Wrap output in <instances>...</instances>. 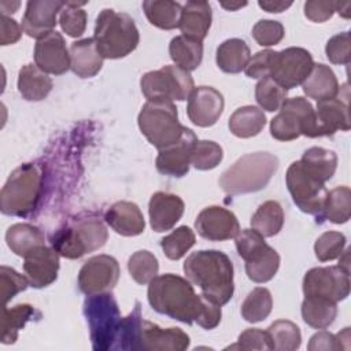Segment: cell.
<instances>
[{"mask_svg":"<svg viewBox=\"0 0 351 351\" xmlns=\"http://www.w3.org/2000/svg\"><path fill=\"white\" fill-rule=\"evenodd\" d=\"M43 173L34 163H25L15 169L0 193L1 213L12 217H26L40 200Z\"/></svg>","mask_w":351,"mask_h":351,"instance_id":"cell-8","label":"cell"},{"mask_svg":"<svg viewBox=\"0 0 351 351\" xmlns=\"http://www.w3.org/2000/svg\"><path fill=\"white\" fill-rule=\"evenodd\" d=\"M189 336L180 328L163 329L141 317L137 302L134 310L122 319L117 350L143 351H184L189 347Z\"/></svg>","mask_w":351,"mask_h":351,"instance_id":"cell-3","label":"cell"},{"mask_svg":"<svg viewBox=\"0 0 351 351\" xmlns=\"http://www.w3.org/2000/svg\"><path fill=\"white\" fill-rule=\"evenodd\" d=\"M51 89V77L37 64L27 63L22 66L18 75V90L23 99L29 101H40L49 95Z\"/></svg>","mask_w":351,"mask_h":351,"instance_id":"cell-29","label":"cell"},{"mask_svg":"<svg viewBox=\"0 0 351 351\" xmlns=\"http://www.w3.org/2000/svg\"><path fill=\"white\" fill-rule=\"evenodd\" d=\"M274 55L276 51L271 49H263L256 52L250 62L247 63L244 71L247 74V77L250 78H266L271 75V70H273V62H274Z\"/></svg>","mask_w":351,"mask_h":351,"instance_id":"cell-51","label":"cell"},{"mask_svg":"<svg viewBox=\"0 0 351 351\" xmlns=\"http://www.w3.org/2000/svg\"><path fill=\"white\" fill-rule=\"evenodd\" d=\"M19 5H21L19 1H1L0 3V10H1L3 15H7L10 12L14 14L18 10Z\"/></svg>","mask_w":351,"mask_h":351,"instance_id":"cell-58","label":"cell"},{"mask_svg":"<svg viewBox=\"0 0 351 351\" xmlns=\"http://www.w3.org/2000/svg\"><path fill=\"white\" fill-rule=\"evenodd\" d=\"M288 89L278 84L274 78H262L255 86V99L258 104L266 111L280 110L282 103L287 100Z\"/></svg>","mask_w":351,"mask_h":351,"instance_id":"cell-42","label":"cell"},{"mask_svg":"<svg viewBox=\"0 0 351 351\" xmlns=\"http://www.w3.org/2000/svg\"><path fill=\"white\" fill-rule=\"evenodd\" d=\"M335 12V1H306L304 15L313 22H325Z\"/></svg>","mask_w":351,"mask_h":351,"instance_id":"cell-53","label":"cell"},{"mask_svg":"<svg viewBox=\"0 0 351 351\" xmlns=\"http://www.w3.org/2000/svg\"><path fill=\"white\" fill-rule=\"evenodd\" d=\"M314 66L311 53L299 47H289L280 52L276 51L271 78L285 89H292L307 78Z\"/></svg>","mask_w":351,"mask_h":351,"instance_id":"cell-16","label":"cell"},{"mask_svg":"<svg viewBox=\"0 0 351 351\" xmlns=\"http://www.w3.org/2000/svg\"><path fill=\"white\" fill-rule=\"evenodd\" d=\"M325 52L329 62L335 64H348L351 60V44L348 32H343L329 38L325 47Z\"/></svg>","mask_w":351,"mask_h":351,"instance_id":"cell-50","label":"cell"},{"mask_svg":"<svg viewBox=\"0 0 351 351\" xmlns=\"http://www.w3.org/2000/svg\"><path fill=\"white\" fill-rule=\"evenodd\" d=\"M148 302L156 313L184 324L197 322L210 330L221 322V306L204 295H197L191 281L173 273L156 276L149 281Z\"/></svg>","mask_w":351,"mask_h":351,"instance_id":"cell-1","label":"cell"},{"mask_svg":"<svg viewBox=\"0 0 351 351\" xmlns=\"http://www.w3.org/2000/svg\"><path fill=\"white\" fill-rule=\"evenodd\" d=\"M339 258H340L339 267H340L344 273L350 274V250L343 251V252H341V255H340Z\"/></svg>","mask_w":351,"mask_h":351,"instance_id":"cell-60","label":"cell"},{"mask_svg":"<svg viewBox=\"0 0 351 351\" xmlns=\"http://www.w3.org/2000/svg\"><path fill=\"white\" fill-rule=\"evenodd\" d=\"M23 270L29 284L34 288L51 285L59 270V254L52 247H37L25 256Z\"/></svg>","mask_w":351,"mask_h":351,"instance_id":"cell-22","label":"cell"},{"mask_svg":"<svg viewBox=\"0 0 351 351\" xmlns=\"http://www.w3.org/2000/svg\"><path fill=\"white\" fill-rule=\"evenodd\" d=\"M265 125L266 117L263 111L255 106L240 107L229 118L230 132L240 138H248L259 134Z\"/></svg>","mask_w":351,"mask_h":351,"instance_id":"cell-35","label":"cell"},{"mask_svg":"<svg viewBox=\"0 0 351 351\" xmlns=\"http://www.w3.org/2000/svg\"><path fill=\"white\" fill-rule=\"evenodd\" d=\"M337 315L336 302L321 296H306L302 303L303 321L315 329H325Z\"/></svg>","mask_w":351,"mask_h":351,"instance_id":"cell-33","label":"cell"},{"mask_svg":"<svg viewBox=\"0 0 351 351\" xmlns=\"http://www.w3.org/2000/svg\"><path fill=\"white\" fill-rule=\"evenodd\" d=\"M307 348L310 351H333V350H339V346L335 335L326 330H321L311 336Z\"/></svg>","mask_w":351,"mask_h":351,"instance_id":"cell-55","label":"cell"},{"mask_svg":"<svg viewBox=\"0 0 351 351\" xmlns=\"http://www.w3.org/2000/svg\"><path fill=\"white\" fill-rule=\"evenodd\" d=\"M223 158L219 144L210 140H197L193 145L191 163L197 170H211L217 167Z\"/></svg>","mask_w":351,"mask_h":351,"instance_id":"cell-45","label":"cell"},{"mask_svg":"<svg viewBox=\"0 0 351 351\" xmlns=\"http://www.w3.org/2000/svg\"><path fill=\"white\" fill-rule=\"evenodd\" d=\"M250 59V47L241 38H229L217 49V64L225 73H240L245 69Z\"/></svg>","mask_w":351,"mask_h":351,"instance_id":"cell-30","label":"cell"},{"mask_svg":"<svg viewBox=\"0 0 351 351\" xmlns=\"http://www.w3.org/2000/svg\"><path fill=\"white\" fill-rule=\"evenodd\" d=\"M221 5L223 7V8H226V10H229V11H236V10H239V8H241V7H245L247 5V3L244 1V3H225V1H222L221 3Z\"/></svg>","mask_w":351,"mask_h":351,"instance_id":"cell-61","label":"cell"},{"mask_svg":"<svg viewBox=\"0 0 351 351\" xmlns=\"http://www.w3.org/2000/svg\"><path fill=\"white\" fill-rule=\"evenodd\" d=\"M197 233L211 241H223L236 237L240 225L236 215L223 207L210 206L202 210L195 222Z\"/></svg>","mask_w":351,"mask_h":351,"instance_id":"cell-17","label":"cell"},{"mask_svg":"<svg viewBox=\"0 0 351 351\" xmlns=\"http://www.w3.org/2000/svg\"><path fill=\"white\" fill-rule=\"evenodd\" d=\"M278 169V159L270 152H252L237 159L221 176L225 193L236 196L263 189Z\"/></svg>","mask_w":351,"mask_h":351,"instance_id":"cell-5","label":"cell"},{"mask_svg":"<svg viewBox=\"0 0 351 351\" xmlns=\"http://www.w3.org/2000/svg\"><path fill=\"white\" fill-rule=\"evenodd\" d=\"M140 86L148 100L165 101L186 100L195 89L193 78L189 71L173 64L145 73L141 77Z\"/></svg>","mask_w":351,"mask_h":351,"instance_id":"cell-12","label":"cell"},{"mask_svg":"<svg viewBox=\"0 0 351 351\" xmlns=\"http://www.w3.org/2000/svg\"><path fill=\"white\" fill-rule=\"evenodd\" d=\"M339 350H347L350 344V328H344L340 333L336 335Z\"/></svg>","mask_w":351,"mask_h":351,"instance_id":"cell-57","label":"cell"},{"mask_svg":"<svg viewBox=\"0 0 351 351\" xmlns=\"http://www.w3.org/2000/svg\"><path fill=\"white\" fill-rule=\"evenodd\" d=\"M351 214V191L348 186H336L329 191L325 199L319 222L328 219L333 223H346Z\"/></svg>","mask_w":351,"mask_h":351,"instance_id":"cell-39","label":"cell"},{"mask_svg":"<svg viewBox=\"0 0 351 351\" xmlns=\"http://www.w3.org/2000/svg\"><path fill=\"white\" fill-rule=\"evenodd\" d=\"M211 5L207 1H188L182 7L180 30L184 37L203 41L211 26Z\"/></svg>","mask_w":351,"mask_h":351,"instance_id":"cell-27","label":"cell"},{"mask_svg":"<svg viewBox=\"0 0 351 351\" xmlns=\"http://www.w3.org/2000/svg\"><path fill=\"white\" fill-rule=\"evenodd\" d=\"M258 4L267 12H282L292 5V1H258Z\"/></svg>","mask_w":351,"mask_h":351,"instance_id":"cell-56","label":"cell"},{"mask_svg":"<svg viewBox=\"0 0 351 351\" xmlns=\"http://www.w3.org/2000/svg\"><path fill=\"white\" fill-rule=\"evenodd\" d=\"M104 221L122 236H137L144 232L145 221L141 210L132 202H117L104 214Z\"/></svg>","mask_w":351,"mask_h":351,"instance_id":"cell-25","label":"cell"},{"mask_svg":"<svg viewBox=\"0 0 351 351\" xmlns=\"http://www.w3.org/2000/svg\"><path fill=\"white\" fill-rule=\"evenodd\" d=\"M84 314L89 326L92 348L95 351L117 350L123 318L112 295L110 292L89 295L84 302Z\"/></svg>","mask_w":351,"mask_h":351,"instance_id":"cell-7","label":"cell"},{"mask_svg":"<svg viewBox=\"0 0 351 351\" xmlns=\"http://www.w3.org/2000/svg\"><path fill=\"white\" fill-rule=\"evenodd\" d=\"M285 181L295 204L303 213L317 215L318 218L328 195L325 184L308 174L299 160L288 167Z\"/></svg>","mask_w":351,"mask_h":351,"instance_id":"cell-13","label":"cell"},{"mask_svg":"<svg viewBox=\"0 0 351 351\" xmlns=\"http://www.w3.org/2000/svg\"><path fill=\"white\" fill-rule=\"evenodd\" d=\"M270 133L280 141H291L302 134L318 137L315 110L304 97L287 99L270 122Z\"/></svg>","mask_w":351,"mask_h":351,"instance_id":"cell-11","label":"cell"},{"mask_svg":"<svg viewBox=\"0 0 351 351\" xmlns=\"http://www.w3.org/2000/svg\"><path fill=\"white\" fill-rule=\"evenodd\" d=\"M315 122L318 137L332 136L337 130H348V96H340L318 101L315 110Z\"/></svg>","mask_w":351,"mask_h":351,"instance_id":"cell-23","label":"cell"},{"mask_svg":"<svg viewBox=\"0 0 351 351\" xmlns=\"http://www.w3.org/2000/svg\"><path fill=\"white\" fill-rule=\"evenodd\" d=\"M22 34V26L18 25L16 21L12 18L3 15L0 18V44L1 45H10L16 43L21 38Z\"/></svg>","mask_w":351,"mask_h":351,"instance_id":"cell-54","label":"cell"},{"mask_svg":"<svg viewBox=\"0 0 351 351\" xmlns=\"http://www.w3.org/2000/svg\"><path fill=\"white\" fill-rule=\"evenodd\" d=\"M128 269L132 276V278L141 285L149 284V281L158 276L159 270V263L156 256L147 251L141 250L134 252L128 262Z\"/></svg>","mask_w":351,"mask_h":351,"instance_id":"cell-43","label":"cell"},{"mask_svg":"<svg viewBox=\"0 0 351 351\" xmlns=\"http://www.w3.org/2000/svg\"><path fill=\"white\" fill-rule=\"evenodd\" d=\"M284 26L271 19H262L252 27V37L262 47H271L278 44L284 37Z\"/></svg>","mask_w":351,"mask_h":351,"instance_id":"cell-49","label":"cell"},{"mask_svg":"<svg viewBox=\"0 0 351 351\" xmlns=\"http://www.w3.org/2000/svg\"><path fill=\"white\" fill-rule=\"evenodd\" d=\"M184 208L185 206L180 196L167 192L154 193L148 204L152 229L155 232L170 230L181 219Z\"/></svg>","mask_w":351,"mask_h":351,"instance_id":"cell-24","label":"cell"},{"mask_svg":"<svg viewBox=\"0 0 351 351\" xmlns=\"http://www.w3.org/2000/svg\"><path fill=\"white\" fill-rule=\"evenodd\" d=\"M40 313L30 304H16L12 308L3 306L1 313V343L12 344L18 339L19 330Z\"/></svg>","mask_w":351,"mask_h":351,"instance_id":"cell-36","label":"cell"},{"mask_svg":"<svg viewBox=\"0 0 351 351\" xmlns=\"http://www.w3.org/2000/svg\"><path fill=\"white\" fill-rule=\"evenodd\" d=\"M121 270L115 258L96 255L89 258L78 273V287L85 295L110 292L118 282Z\"/></svg>","mask_w":351,"mask_h":351,"instance_id":"cell-14","label":"cell"},{"mask_svg":"<svg viewBox=\"0 0 351 351\" xmlns=\"http://www.w3.org/2000/svg\"><path fill=\"white\" fill-rule=\"evenodd\" d=\"M229 348L239 350H273L271 339L267 330H261L256 328H251L244 330L237 340V344L230 346Z\"/></svg>","mask_w":351,"mask_h":351,"instance_id":"cell-52","label":"cell"},{"mask_svg":"<svg viewBox=\"0 0 351 351\" xmlns=\"http://www.w3.org/2000/svg\"><path fill=\"white\" fill-rule=\"evenodd\" d=\"M5 241L14 254L25 258L37 247L44 245V233L30 223H15L8 228Z\"/></svg>","mask_w":351,"mask_h":351,"instance_id":"cell-32","label":"cell"},{"mask_svg":"<svg viewBox=\"0 0 351 351\" xmlns=\"http://www.w3.org/2000/svg\"><path fill=\"white\" fill-rule=\"evenodd\" d=\"M223 111V96L211 86H197L188 97L186 112L192 123L200 128L213 126Z\"/></svg>","mask_w":351,"mask_h":351,"instance_id":"cell-20","label":"cell"},{"mask_svg":"<svg viewBox=\"0 0 351 351\" xmlns=\"http://www.w3.org/2000/svg\"><path fill=\"white\" fill-rule=\"evenodd\" d=\"M169 53L176 66L191 71L199 67L203 59V44L202 41L191 40L188 37L177 36L170 41Z\"/></svg>","mask_w":351,"mask_h":351,"instance_id":"cell-37","label":"cell"},{"mask_svg":"<svg viewBox=\"0 0 351 351\" xmlns=\"http://www.w3.org/2000/svg\"><path fill=\"white\" fill-rule=\"evenodd\" d=\"M303 92L317 101L333 99L339 95V82L333 70L322 63L313 66L310 74L302 84Z\"/></svg>","mask_w":351,"mask_h":351,"instance_id":"cell-28","label":"cell"},{"mask_svg":"<svg viewBox=\"0 0 351 351\" xmlns=\"http://www.w3.org/2000/svg\"><path fill=\"white\" fill-rule=\"evenodd\" d=\"M184 273L214 303L222 306L232 299L233 265L226 254L217 250L196 251L184 262Z\"/></svg>","mask_w":351,"mask_h":351,"instance_id":"cell-2","label":"cell"},{"mask_svg":"<svg viewBox=\"0 0 351 351\" xmlns=\"http://www.w3.org/2000/svg\"><path fill=\"white\" fill-rule=\"evenodd\" d=\"M284 225V211L278 202L267 200L258 207L251 218V226L263 237L276 236Z\"/></svg>","mask_w":351,"mask_h":351,"instance_id":"cell-38","label":"cell"},{"mask_svg":"<svg viewBox=\"0 0 351 351\" xmlns=\"http://www.w3.org/2000/svg\"><path fill=\"white\" fill-rule=\"evenodd\" d=\"M34 62L47 74L66 73L70 69V52L63 36L53 30L38 38L34 47Z\"/></svg>","mask_w":351,"mask_h":351,"instance_id":"cell-19","label":"cell"},{"mask_svg":"<svg viewBox=\"0 0 351 351\" xmlns=\"http://www.w3.org/2000/svg\"><path fill=\"white\" fill-rule=\"evenodd\" d=\"M346 247V237L340 232L329 230L322 233L314 245L315 255L318 261L328 262L339 258Z\"/></svg>","mask_w":351,"mask_h":351,"instance_id":"cell-47","label":"cell"},{"mask_svg":"<svg viewBox=\"0 0 351 351\" xmlns=\"http://www.w3.org/2000/svg\"><path fill=\"white\" fill-rule=\"evenodd\" d=\"M85 3L67 1L64 3L60 14L59 23L62 30L70 37H80L84 34L86 27V12L81 7Z\"/></svg>","mask_w":351,"mask_h":351,"instance_id":"cell-46","label":"cell"},{"mask_svg":"<svg viewBox=\"0 0 351 351\" xmlns=\"http://www.w3.org/2000/svg\"><path fill=\"white\" fill-rule=\"evenodd\" d=\"M299 162L308 174L324 184L332 178L337 167L336 154L321 147L308 148Z\"/></svg>","mask_w":351,"mask_h":351,"instance_id":"cell-31","label":"cell"},{"mask_svg":"<svg viewBox=\"0 0 351 351\" xmlns=\"http://www.w3.org/2000/svg\"><path fill=\"white\" fill-rule=\"evenodd\" d=\"M197 141L195 133L185 128L180 140L159 149L156 169L159 173L171 177H182L189 171L193 145Z\"/></svg>","mask_w":351,"mask_h":351,"instance_id":"cell-18","label":"cell"},{"mask_svg":"<svg viewBox=\"0 0 351 351\" xmlns=\"http://www.w3.org/2000/svg\"><path fill=\"white\" fill-rule=\"evenodd\" d=\"M70 69L81 78L96 75L103 66V56L97 49L95 38H84L71 44Z\"/></svg>","mask_w":351,"mask_h":351,"instance_id":"cell-26","label":"cell"},{"mask_svg":"<svg viewBox=\"0 0 351 351\" xmlns=\"http://www.w3.org/2000/svg\"><path fill=\"white\" fill-rule=\"evenodd\" d=\"M348 276L339 266L310 269L303 278V292L306 296H321L337 303L350 293Z\"/></svg>","mask_w":351,"mask_h":351,"instance_id":"cell-15","label":"cell"},{"mask_svg":"<svg viewBox=\"0 0 351 351\" xmlns=\"http://www.w3.org/2000/svg\"><path fill=\"white\" fill-rule=\"evenodd\" d=\"M93 38L103 58L119 59L136 49L140 34L132 16L106 8L96 18Z\"/></svg>","mask_w":351,"mask_h":351,"instance_id":"cell-6","label":"cell"},{"mask_svg":"<svg viewBox=\"0 0 351 351\" xmlns=\"http://www.w3.org/2000/svg\"><path fill=\"white\" fill-rule=\"evenodd\" d=\"M64 1L30 0L22 18V30L33 38H41L53 32L56 16L60 14Z\"/></svg>","mask_w":351,"mask_h":351,"instance_id":"cell-21","label":"cell"},{"mask_svg":"<svg viewBox=\"0 0 351 351\" xmlns=\"http://www.w3.org/2000/svg\"><path fill=\"white\" fill-rule=\"evenodd\" d=\"M143 10L148 21L165 30H171L180 26L182 5L170 0H147L143 3Z\"/></svg>","mask_w":351,"mask_h":351,"instance_id":"cell-34","label":"cell"},{"mask_svg":"<svg viewBox=\"0 0 351 351\" xmlns=\"http://www.w3.org/2000/svg\"><path fill=\"white\" fill-rule=\"evenodd\" d=\"M239 255L245 261V273L254 282L270 281L280 266V256L254 229H243L234 239Z\"/></svg>","mask_w":351,"mask_h":351,"instance_id":"cell-10","label":"cell"},{"mask_svg":"<svg viewBox=\"0 0 351 351\" xmlns=\"http://www.w3.org/2000/svg\"><path fill=\"white\" fill-rule=\"evenodd\" d=\"M267 333L271 339L273 350L278 351H295L300 347L302 335L299 326L287 319H278L267 328Z\"/></svg>","mask_w":351,"mask_h":351,"instance_id":"cell-41","label":"cell"},{"mask_svg":"<svg viewBox=\"0 0 351 351\" xmlns=\"http://www.w3.org/2000/svg\"><path fill=\"white\" fill-rule=\"evenodd\" d=\"M351 3L346 1V3H335V11H337L343 18H350L351 15Z\"/></svg>","mask_w":351,"mask_h":351,"instance_id":"cell-59","label":"cell"},{"mask_svg":"<svg viewBox=\"0 0 351 351\" xmlns=\"http://www.w3.org/2000/svg\"><path fill=\"white\" fill-rule=\"evenodd\" d=\"M0 285H1V298H3V306H7V303L19 292L25 291L29 285L27 277L19 274L16 270L1 266L0 267Z\"/></svg>","mask_w":351,"mask_h":351,"instance_id":"cell-48","label":"cell"},{"mask_svg":"<svg viewBox=\"0 0 351 351\" xmlns=\"http://www.w3.org/2000/svg\"><path fill=\"white\" fill-rule=\"evenodd\" d=\"M273 307V299L269 289L258 287L252 289L241 304V315L247 322H261L269 317Z\"/></svg>","mask_w":351,"mask_h":351,"instance_id":"cell-40","label":"cell"},{"mask_svg":"<svg viewBox=\"0 0 351 351\" xmlns=\"http://www.w3.org/2000/svg\"><path fill=\"white\" fill-rule=\"evenodd\" d=\"M108 239L103 221L93 214H82L71 219L51 236L52 248L67 259H78L86 252L101 248Z\"/></svg>","mask_w":351,"mask_h":351,"instance_id":"cell-4","label":"cell"},{"mask_svg":"<svg viewBox=\"0 0 351 351\" xmlns=\"http://www.w3.org/2000/svg\"><path fill=\"white\" fill-rule=\"evenodd\" d=\"M138 128L147 140L158 149L178 141L185 126L178 122L173 101L148 100L138 114Z\"/></svg>","mask_w":351,"mask_h":351,"instance_id":"cell-9","label":"cell"},{"mask_svg":"<svg viewBox=\"0 0 351 351\" xmlns=\"http://www.w3.org/2000/svg\"><path fill=\"white\" fill-rule=\"evenodd\" d=\"M195 233L188 226H180L160 240V247L169 259L182 258L195 244Z\"/></svg>","mask_w":351,"mask_h":351,"instance_id":"cell-44","label":"cell"}]
</instances>
